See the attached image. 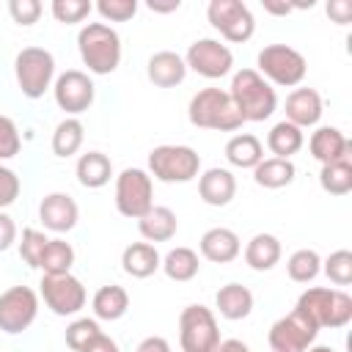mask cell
<instances>
[{
	"instance_id": "obj_1",
	"label": "cell",
	"mask_w": 352,
	"mask_h": 352,
	"mask_svg": "<svg viewBox=\"0 0 352 352\" xmlns=\"http://www.w3.org/2000/svg\"><path fill=\"white\" fill-rule=\"evenodd\" d=\"M228 96L236 107V113L242 116V121L248 124H258L267 121L275 110H278V94L275 88L256 72V69H239L231 74V85H228Z\"/></svg>"
},
{
	"instance_id": "obj_2",
	"label": "cell",
	"mask_w": 352,
	"mask_h": 352,
	"mask_svg": "<svg viewBox=\"0 0 352 352\" xmlns=\"http://www.w3.org/2000/svg\"><path fill=\"white\" fill-rule=\"evenodd\" d=\"M77 52L91 74H113L121 63V36L107 22H88L77 33Z\"/></svg>"
},
{
	"instance_id": "obj_3",
	"label": "cell",
	"mask_w": 352,
	"mask_h": 352,
	"mask_svg": "<svg viewBox=\"0 0 352 352\" xmlns=\"http://www.w3.org/2000/svg\"><path fill=\"white\" fill-rule=\"evenodd\" d=\"M294 311H300L316 330H338L352 322V297L344 289L311 286L297 297Z\"/></svg>"
},
{
	"instance_id": "obj_4",
	"label": "cell",
	"mask_w": 352,
	"mask_h": 352,
	"mask_svg": "<svg viewBox=\"0 0 352 352\" xmlns=\"http://www.w3.org/2000/svg\"><path fill=\"white\" fill-rule=\"evenodd\" d=\"M187 118L198 129H212V132H236L245 121L236 113L228 91L223 88H201L192 94L187 104Z\"/></svg>"
},
{
	"instance_id": "obj_5",
	"label": "cell",
	"mask_w": 352,
	"mask_h": 352,
	"mask_svg": "<svg viewBox=\"0 0 352 352\" xmlns=\"http://www.w3.org/2000/svg\"><path fill=\"white\" fill-rule=\"evenodd\" d=\"M256 72L278 88H297L308 74V60L289 44H267L256 55Z\"/></svg>"
},
{
	"instance_id": "obj_6",
	"label": "cell",
	"mask_w": 352,
	"mask_h": 352,
	"mask_svg": "<svg viewBox=\"0 0 352 352\" xmlns=\"http://www.w3.org/2000/svg\"><path fill=\"white\" fill-rule=\"evenodd\" d=\"M148 176L165 184H187L201 176V154L192 146H154L148 151Z\"/></svg>"
},
{
	"instance_id": "obj_7",
	"label": "cell",
	"mask_w": 352,
	"mask_h": 352,
	"mask_svg": "<svg viewBox=\"0 0 352 352\" xmlns=\"http://www.w3.org/2000/svg\"><path fill=\"white\" fill-rule=\"evenodd\" d=\"M14 77L28 99H41L55 82V55L44 47H22L14 58Z\"/></svg>"
},
{
	"instance_id": "obj_8",
	"label": "cell",
	"mask_w": 352,
	"mask_h": 352,
	"mask_svg": "<svg viewBox=\"0 0 352 352\" xmlns=\"http://www.w3.org/2000/svg\"><path fill=\"white\" fill-rule=\"evenodd\" d=\"M220 344V327L212 308L192 302L179 314V346L182 352H214Z\"/></svg>"
},
{
	"instance_id": "obj_9",
	"label": "cell",
	"mask_w": 352,
	"mask_h": 352,
	"mask_svg": "<svg viewBox=\"0 0 352 352\" xmlns=\"http://www.w3.org/2000/svg\"><path fill=\"white\" fill-rule=\"evenodd\" d=\"M154 206V179L146 168H124L116 176V209L121 217L140 220Z\"/></svg>"
},
{
	"instance_id": "obj_10",
	"label": "cell",
	"mask_w": 352,
	"mask_h": 352,
	"mask_svg": "<svg viewBox=\"0 0 352 352\" xmlns=\"http://www.w3.org/2000/svg\"><path fill=\"white\" fill-rule=\"evenodd\" d=\"M206 19L231 44H245L256 33V16L242 0H212L206 6Z\"/></svg>"
},
{
	"instance_id": "obj_11",
	"label": "cell",
	"mask_w": 352,
	"mask_h": 352,
	"mask_svg": "<svg viewBox=\"0 0 352 352\" xmlns=\"http://www.w3.org/2000/svg\"><path fill=\"white\" fill-rule=\"evenodd\" d=\"M38 300H44V305L55 316H77L88 302V292H85L82 280L72 272H66V275H41Z\"/></svg>"
},
{
	"instance_id": "obj_12",
	"label": "cell",
	"mask_w": 352,
	"mask_h": 352,
	"mask_svg": "<svg viewBox=\"0 0 352 352\" xmlns=\"http://www.w3.org/2000/svg\"><path fill=\"white\" fill-rule=\"evenodd\" d=\"M38 316V292L30 286H8L0 292V330L6 336L25 333Z\"/></svg>"
},
{
	"instance_id": "obj_13",
	"label": "cell",
	"mask_w": 352,
	"mask_h": 352,
	"mask_svg": "<svg viewBox=\"0 0 352 352\" xmlns=\"http://www.w3.org/2000/svg\"><path fill=\"white\" fill-rule=\"evenodd\" d=\"M182 58L187 72H195L206 80H220L234 69V52L220 38H195Z\"/></svg>"
},
{
	"instance_id": "obj_14",
	"label": "cell",
	"mask_w": 352,
	"mask_h": 352,
	"mask_svg": "<svg viewBox=\"0 0 352 352\" xmlns=\"http://www.w3.org/2000/svg\"><path fill=\"white\" fill-rule=\"evenodd\" d=\"M52 96H55V104L66 116L77 118L80 113L91 110V104L96 99V85H94V80H91L88 72H82V69H66V72H60L55 77Z\"/></svg>"
},
{
	"instance_id": "obj_15",
	"label": "cell",
	"mask_w": 352,
	"mask_h": 352,
	"mask_svg": "<svg viewBox=\"0 0 352 352\" xmlns=\"http://www.w3.org/2000/svg\"><path fill=\"white\" fill-rule=\"evenodd\" d=\"M316 336L319 330L300 311L292 308L286 316L272 322L267 333V344H270V352H305L316 341Z\"/></svg>"
},
{
	"instance_id": "obj_16",
	"label": "cell",
	"mask_w": 352,
	"mask_h": 352,
	"mask_svg": "<svg viewBox=\"0 0 352 352\" xmlns=\"http://www.w3.org/2000/svg\"><path fill=\"white\" fill-rule=\"evenodd\" d=\"M38 220L52 234H69L80 220V206L69 192H47L38 204Z\"/></svg>"
},
{
	"instance_id": "obj_17",
	"label": "cell",
	"mask_w": 352,
	"mask_h": 352,
	"mask_svg": "<svg viewBox=\"0 0 352 352\" xmlns=\"http://www.w3.org/2000/svg\"><path fill=\"white\" fill-rule=\"evenodd\" d=\"M308 151L322 165L352 160V143L338 126H316L308 138Z\"/></svg>"
},
{
	"instance_id": "obj_18",
	"label": "cell",
	"mask_w": 352,
	"mask_h": 352,
	"mask_svg": "<svg viewBox=\"0 0 352 352\" xmlns=\"http://www.w3.org/2000/svg\"><path fill=\"white\" fill-rule=\"evenodd\" d=\"M286 121L300 126V129H308V126H316L322 113H324V102L319 96L316 88H305V85H297L292 88V94L286 96Z\"/></svg>"
},
{
	"instance_id": "obj_19",
	"label": "cell",
	"mask_w": 352,
	"mask_h": 352,
	"mask_svg": "<svg viewBox=\"0 0 352 352\" xmlns=\"http://www.w3.org/2000/svg\"><path fill=\"white\" fill-rule=\"evenodd\" d=\"M198 195L206 206H228L236 195V176L228 168H206L198 176Z\"/></svg>"
},
{
	"instance_id": "obj_20",
	"label": "cell",
	"mask_w": 352,
	"mask_h": 352,
	"mask_svg": "<svg viewBox=\"0 0 352 352\" xmlns=\"http://www.w3.org/2000/svg\"><path fill=\"white\" fill-rule=\"evenodd\" d=\"M198 250L212 264H228L242 253V239H239L236 231H231L226 226H214V228L204 231V236L198 242Z\"/></svg>"
},
{
	"instance_id": "obj_21",
	"label": "cell",
	"mask_w": 352,
	"mask_h": 352,
	"mask_svg": "<svg viewBox=\"0 0 352 352\" xmlns=\"http://www.w3.org/2000/svg\"><path fill=\"white\" fill-rule=\"evenodd\" d=\"M146 77L157 85V88H176L184 82L187 77V63L179 52L173 50H160L148 58L146 63Z\"/></svg>"
},
{
	"instance_id": "obj_22",
	"label": "cell",
	"mask_w": 352,
	"mask_h": 352,
	"mask_svg": "<svg viewBox=\"0 0 352 352\" xmlns=\"http://www.w3.org/2000/svg\"><path fill=\"white\" fill-rule=\"evenodd\" d=\"M280 253H283L280 239L270 231H258L245 245V264L256 272H270L280 261Z\"/></svg>"
},
{
	"instance_id": "obj_23",
	"label": "cell",
	"mask_w": 352,
	"mask_h": 352,
	"mask_svg": "<svg viewBox=\"0 0 352 352\" xmlns=\"http://www.w3.org/2000/svg\"><path fill=\"white\" fill-rule=\"evenodd\" d=\"M160 264H162V256L151 242H132L121 253V270L138 280L151 278L160 270Z\"/></svg>"
},
{
	"instance_id": "obj_24",
	"label": "cell",
	"mask_w": 352,
	"mask_h": 352,
	"mask_svg": "<svg viewBox=\"0 0 352 352\" xmlns=\"http://www.w3.org/2000/svg\"><path fill=\"white\" fill-rule=\"evenodd\" d=\"M253 292L242 283H226L217 289L214 294V308L223 319L228 322H239V319H248L250 311H253Z\"/></svg>"
},
{
	"instance_id": "obj_25",
	"label": "cell",
	"mask_w": 352,
	"mask_h": 352,
	"mask_svg": "<svg viewBox=\"0 0 352 352\" xmlns=\"http://www.w3.org/2000/svg\"><path fill=\"white\" fill-rule=\"evenodd\" d=\"M138 231L146 242H170L179 231V217L173 209L168 206H151L140 220H138Z\"/></svg>"
},
{
	"instance_id": "obj_26",
	"label": "cell",
	"mask_w": 352,
	"mask_h": 352,
	"mask_svg": "<svg viewBox=\"0 0 352 352\" xmlns=\"http://www.w3.org/2000/svg\"><path fill=\"white\" fill-rule=\"evenodd\" d=\"M74 176L85 190H102L113 179V162L102 151H85L74 165Z\"/></svg>"
},
{
	"instance_id": "obj_27",
	"label": "cell",
	"mask_w": 352,
	"mask_h": 352,
	"mask_svg": "<svg viewBox=\"0 0 352 352\" xmlns=\"http://www.w3.org/2000/svg\"><path fill=\"white\" fill-rule=\"evenodd\" d=\"M226 160H228V165H234L239 170H253L264 160V146L250 132L231 135L228 143H226Z\"/></svg>"
},
{
	"instance_id": "obj_28",
	"label": "cell",
	"mask_w": 352,
	"mask_h": 352,
	"mask_svg": "<svg viewBox=\"0 0 352 352\" xmlns=\"http://www.w3.org/2000/svg\"><path fill=\"white\" fill-rule=\"evenodd\" d=\"M91 308H94V319H102V322H118L126 311H129V294L124 286L118 283H107V286H99L94 300H91Z\"/></svg>"
},
{
	"instance_id": "obj_29",
	"label": "cell",
	"mask_w": 352,
	"mask_h": 352,
	"mask_svg": "<svg viewBox=\"0 0 352 352\" xmlns=\"http://www.w3.org/2000/svg\"><path fill=\"white\" fill-rule=\"evenodd\" d=\"M302 146H305V132L300 126L289 124L286 118L272 124V129L267 132V148L278 160H292Z\"/></svg>"
},
{
	"instance_id": "obj_30",
	"label": "cell",
	"mask_w": 352,
	"mask_h": 352,
	"mask_svg": "<svg viewBox=\"0 0 352 352\" xmlns=\"http://www.w3.org/2000/svg\"><path fill=\"white\" fill-rule=\"evenodd\" d=\"M297 179V168L292 160H278V157H264L253 168V182L264 190H280L289 187Z\"/></svg>"
},
{
	"instance_id": "obj_31",
	"label": "cell",
	"mask_w": 352,
	"mask_h": 352,
	"mask_svg": "<svg viewBox=\"0 0 352 352\" xmlns=\"http://www.w3.org/2000/svg\"><path fill=\"white\" fill-rule=\"evenodd\" d=\"M160 270H162L170 280H176V283H187V280H192V278L198 275V270H201V258H198V253H195L192 248L179 245V248H170V250L162 256Z\"/></svg>"
},
{
	"instance_id": "obj_32",
	"label": "cell",
	"mask_w": 352,
	"mask_h": 352,
	"mask_svg": "<svg viewBox=\"0 0 352 352\" xmlns=\"http://www.w3.org/2000/svg\"><path fill=\"white\" fill-rule=\"evenodd\" d=\"M82 140H85V126L80 118H72L66 116L55 132H52V154L60 157V160H69L74 157L80 148H82Z\"/></svg>"
},
{
	"instance_id": "obj_33",
	"label": "cell",
	"mask_w": 352,
	"mask_h": 352,
	"mask_svg": "<svg viewBox=\"0 0 352 352\" xmlns=\"http://www.w3.org/2000/svg\"><path fill=\"white\" fill-rule=\"evenodd\" d=\"M72 267H74V248L60 236L50 239L41 253L38 270L44 275H66V272H72Z\"/></svg>"
},
{
	"instance_id": "obj_34",
	"label": "cell",
	"mask_w": 352,
	"mask_h": 352,
	"mask_svg": "<svg viewBox=\"0 0 352 352\" xmlns=\"http://www.w3.org/2000/svg\"><path fill=\"white\" fill-rule=\"evenodd\" d=\"M322 272V256L314 248H300L286 258V275L294 283H311Z\"/></svg>"
},
{
	"instance_id": "obj_35",
	"label": "cell",
	"mask_w": 352,
	"mask_h": 352,
	"mask_svg": "<svg viewBox=\"0 0 352 352\" xmlns=\"http://www.w3.org/2000/svg\"><path fill=\"white\" fill-rule=\"evenodd\" d=\"M319 187L327 195H349L352 192V160L322 165V170H319Z\"/></svg>"
},
{
	"instance_id": "obj_36",
	"label": "cell",
	"mask_w": 352,
	"mask_h": 352,
	"mask_svg": "<svg viewBox=\"0 0 352 352\" xmlns=\"http://www.w3.org/2000/svg\"><path fill=\"white\" fill-rule=\"evenodd\" d=\"M322 272L330 278V283L349 286L352 283V253L346 248L333 250L327 258H322Z\"/></svg>"
},
{
	"instance_id": "obj_37",
	"label": "cell",
	"mask_w": 352,
	"mask_h": 352,
	"mask_svg": "<svg viewBox=\"0 0 352 352\" xmlns=\"http://www.w3.org/2000/svg\"><path fill=\"white\" fill-rule=\"evenodd\" d=\"M47 242H50V236H47L44 231H38V228H22V236H19V242H16L19 258H22L28 267L38 270V261H41V253H44Z\"/></svg>"
},
{
	"instance_id": "obj_38",
	"label": "cell",
	"mask_w": 352,
	"mask_h": 352,
	"mask_svg": "<svg viewBox=\"0 0 352 352\" xmlns=\"http://www.w3.org/2000/svg\"><path fill=\"white\" fill-rule=\"evenodd\" d=\"M102 333V327H99V319H91V316H80V319H74L69 327H66V333H63V338H66V346L72 349V352H82V346L94 338V336H99Z\"/></svg>"
},
{
	"instance_id": "obj_39",
	"label": "cell",
	"mask_w": 352,
	"mask_h": 352,
	"mask_svg": "<svg viewBox=\"0 0 352 352\" xmlns=\"http://www.w3.org/2000/svg\"><path fill=\"white\" fill-rule=\"evenodd\" d=\"M50 11L60 25H77L94 11V3L91 0H52Z\"/></svg>"
},
{
	"instance_id": "obj_40",
	"label": "cell",
	"mask_w": 352,
	"mask_h": 352,
	"mask_svg": "<svg viewBox=\"0 0 352 352\" xmlns=\"http://www.w3.org/2000/svg\"><path fill=\"white\" fill-rule=\"evenodd\" d=\"M22 148V135L19 126L11 116H0V162L14 160Z\"/></svg>"
},
{
	"instance_id": "obj_41",
	"label": "cell",
	"mask_w": 352,
	"mask_h": 352,
	"mask_svg": "<svg viewBox=\"0 0 352 352\" xmlns=\"http://www.w3.org/2000/svg\"><path fill=\"white\" fill-rule=\"evenodd\" d=\"M94 8L104 22H129L138 14V0H99Z\"/></svg>"
},
{
	"instance_id": "obj_42",
	"label": "cell",
	"mask_w": 352,
	"mask_h": 352,
	"mask_svg": "<svg viewBox=\"0 0 352 352\" xmlns=\"http://www.w3.org/2000/svg\"><path fill=\"white\" fill-rule=\"evenodd\" d=\"M41 3L38 0H8V14H11V19L16 22V25H22V28H30V25H36L38 22V16H41Z\"/></svg>"
},
{
	"instance_id": "obj_43",
	"label": "cell",
	"mask_w": 352,
	"mask_h": 352,
	"mask_svg": "<svg viewBox=\"0 0 352 352\" xmlns=\"http://www.w3.org/2000/svg\"><path fill=\"white\" fill-rule=\"evenodd\" d=\"M19 190H22V182H19L16 170H11L8 165L0 162V209L3 212L19 198Z\"/></svg>"
},
{
	"instance_id": "obj_44",
	"label": "cell",
	"mask_w": 352,
	"mask_h": 352,
	"mask_svg": "<svg viewBox=\"0 0 352 352\" xmlns=\"http://www.w3.org/2000/svg\"><path fill=\"white\" fill-rule=\"evenodd\" d=\"M14 245H16V223L8 212L0 209V253H6Z\"/></svg>"
},
{
	"instance_id": "obj_45",
	"label": "cell",
	"mask_w": 352,
	"mask_h": 352,
	"mask_svg": "<svg viewBox=\"0 0 352 352\" xmlns=\"http://www.w3.org/2000/svg\"><path fill=\"white\" fill-rule=\"evenodd\" d=\"M327 16L336 25H349L352 22V3L349 0H330L327 3Z\"/></svg>"
},
{
	"instance_id": "obj_46",
	"label": "cell",
	"mask_w": 352,
	"mask_h": 352,
	"mask_svg": "<svg viewBox=\"0 0 352 352\" xmlns=\"http://www.w3.org/2000/svg\"><path fill=\"white\" fill-rule=\"evenodd\" d=\"M82 352H121V346H118V341L110 338L107 333H99V336H94V338L82 346Z\"/></svg>"
},
{
	"instance_id": "obj_47",
	"label": "cell",
	"mask_w": 352,
	"mask_h": 352,
	"mask_svg": "<svg viewBox=\"0 0 352 352\" xmlns=\"http://www.w3.org/2000/svg\"><path fill=\"white\" fill-rule=\"evenodd\" d=\"M135 352H170V344L162 336H148L135 346Z\"/></svg>"
},
{
	"instance_id": "obj_48",
	"label": "cell",
	"mask_w": 352,
	"mask_h": 352,
	"mask_svg": "<svg viewBox=\"0 0 352 352\" xmlns=\"http://www.w3.org/2000/svg\"><path fill=\"white\" fill-rule=\"evenodd\" d=\"M261 6H264V11L267 14H272V16H289L294 8H292V3H286V0H261Z\"/></svg>"
},
{
	"instance_id": "obj_49",
	"label": "cell",
	"mask_w": 352,
	"mask_h": 352,
	"mask_svg": "<svg viewBox=\"0 0 352 352\" xmlns=\"http://www.w3.org/2000/svg\"><path fill=\"white\" fill-rule=\"evenodd\" d=\"M214 352H250V346L245 341H239V338H220Z\"/></svg>"
},
{
	"instance_id": "obj_50",
	"label": "cell",
	"mask_w": 352,
	"mask_h": 352,
	"mask_svg": "<svg viewBox=\"0 0 352 352\" xmlns=\"http://www.w3.org/2000/svg\"><path fill=\"white\" fill-rule=\"evenodd\" d=\"M146 6H148V11H154V14H170V11H179V8H182V0H168V3L148 0Z\"/></svg>"
},
{
	"instance_id": "obj_51",
	"label": "cell",
	"mask_w": 352,
	"mask_h": 352,
	"mask_svg": "<svg viewBox=\"0 0 352 352\" xmlns=\"http://www.w3.org/2000/svg\"><path fill=\"white\" fill-rule=\"evenodd\" d=\"M305 352H336L333 346H327V344H311Z\"/></svg>"
}]
</instances>
